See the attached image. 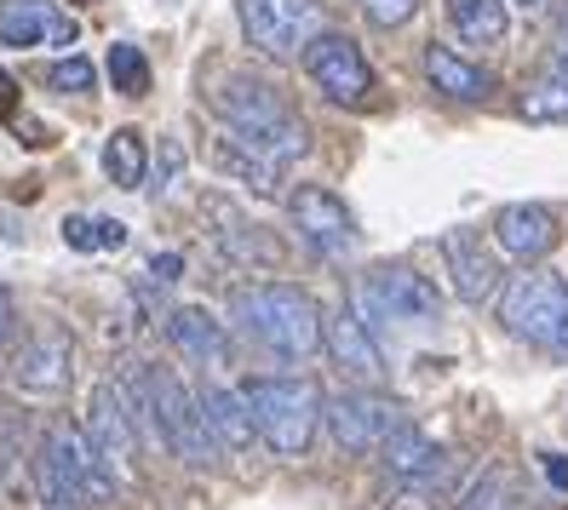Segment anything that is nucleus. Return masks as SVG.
Instances as JSON below:
<instances>
[{"label": "nucleus", "instance_id": "nucleus-25", "mask_svg": "<svg viewBox=\"0 0 568 510\" xmlns=\"http://www.w3.org/2000/svg\"><path fill=\"white\" fill-rule=\"evenodd\" d=\"M523 115L528 121H568V63L562 58L551 63V75L540 86L523 92Z\"/></svg>", "mask_w": 568, "mask_h": 510}, {"label": "nucleus", "instance_id": "nucleus-9", "mask_svg": "<svg viewBox=\"0 0 568 510\" xmlns=\"http://www.w3.org/2000/svg\"><path fill=\"white\" fill-rule=\"evenodd\" d=\"M403 425V401L379 390H339L327 401V430L345 453H374L379 441Z\"/></svg>", "mask_w": 568, "mask_h": 510}, {"label": "nucleus", "instance_id": "nucleus-22", "mask_svg": "<svg viewBox=\"0 0 568 510\" xmlns=\"http://www.w3.org/2000/svg\"><path fill=\"white\" fill-rule=\"evenodd\" d=\"M448 23L471 47H506L511 12H506V0H448Z\"/></svg>", "mask_w": 568, "mask_h": 510}, {"label": "nucleus", "instance_id": "nucleus-20", "mask_svg": "<svg viewBox=\"0 0 568 510\" xmlns=\"http://www.w3.org/2000/svg\"><path fill=\"white\" fill-rule=\"evenodd\" d=\"M202 414H207V430L224 453H247L258 430H253V414H247V396L230 390V385H207L202 390Z\"/></svg>", "mask_w": 568, "mask_h": 510}, {"label": "nucleus", "instance_id": "nucleus-16", "mask_svg": "<svg viewBox=\"0 0 568 510\" xmlns=\"http://www.w3.org/2000/svg\"><path fill=\"white\" fill-rule=\"evenodd\" d=\"M0 41L29 52V47H70L75 41V18L52 7V0H12L7 12H0Z\"/></svg>", "mask_w": 568, "mask_h": 510}, {"label": "nucleus", "instance_id": "nucleus-2", "mask_svg": "<svg viewBox=\"0 0 568 510\" xmlns=\"http://www.w3.org/2000/svg\"><path fill=\"white\" fill-rule=\"evenodd\" d=\"M213 110L224 115L230 126V139L247 144L253 155H264L271 166H287L298 155H311V132L305 121L293 115V104L276 92V86H264L253 75H230L213 86Z\"/></svg>", "mask_w": 568, "mask_h": 510}, {"label": "nucleus", "instance_id": "nucleus-30", "mask_svg": "<svg viewBox=\"0 0 568 510\" xmlns=\"http://www.w3.org/2000/svg\"><path fill=\"white\" fill-rule=\"evenodd\" d=\"M356 7H362V18L374 29H403L419 12V0H356Z\"/></svg>", "mask_w": 568, "mask_h": 510}, {"label": "nucleus", "instance_id": "nucleus-17", "mask_svg": "<svg viewBox=\"0 0 568 510\" xmlns=\"http://www.w3.org/2000/svg\"><path fill=\"white\" fill-rule=\"evenodd\" d=\"M443 253H448V269H454V293L465 304H488L494 287H499V258L483 247V235L459 224V230L443 235Z\"/></svg>", "mask_w": 568, "mask_h": 510}, {"label": "nucleus", "instance_id": "nucleus-15", "mask_svg": "<svg viewBox=\"0 0 568 510\" xmlns=\"http://www.w3.org/2000/svg\"><path fill=\"white\" fill-rule=\"evenodd\" d=\"M322 345H327L333 361L351 373V379H362V385H379L385 379V356H379L374 333H367V322L356 310H333L322 322Z\"/></svg>", "mask_w": 568, "mask_h": 510}, {"label": "nucleus", "instance_id": "nucleus-38", "mask_svg": "<svg viewBox=\"0 0 568 510\" xmlns=\"http://www.w3.org/2000/svg\"><path fill=\"white\" fill-rule=\"evenodd\" d=\"M517 7H523V12H540V7H546V0H517Z\"/></svg>", "mask_w": 568, "mask_h": 510}, {"label": "nucleus", "instance_id": "nucleus-12", "mask_svg": "<svg viewBox=\"0 0 568 510\" xmlns=\"http://www.w3.org/2000/svg\"><path fill=\"white\" fill-rule=\"evenodd\" d=\"M47 453L58 459V470L70 476V482H75V493H81L87 504H115V493H121L115 470L104 465V453L92 448V436H87L75 419H58V425H52Z\"/></svg>", "mask_w": 568, "mask_h": 510}, {"label": "nucleus", "instance_id": "nucleus-28", "mask_svg": "<svg viewBox=\"0 0 568 510\" xmlns=\"http://www.w3.org/2000/svg\"><path fill=\"white\" fill-rule=\"evenodd\" d=\"M110 81H115V92H144L150 86V58L132 41H115L110 47Z\"/></svg>", "mask_w": 568, "mask_h": 510}, {"label": "nucleus", "instance_id": "nucleus-37", "mask_svg": "<svg viewBox=\"0 0 568 510\" xmlns=\"http://www.w3.org/2000/svg\"><path fill=\"white\" fill-rule=\"evenodd\" d=\"M557 58L568 63V7H562V18H557Z\"/></svg>", "mask_w": 568, "mask_h": 510}, {"label": "nucleus", "instance_id": "nucleus-31", "mask_svg": "<svg viewBox=\"0 0 568 510\" xmlns=\"http://www.w3.org/2000/svg\"><path fill=\"white\" fill-rule=\"evenodd\" d=\"M98 75H92V58H63V63H52L47 70V86H58V92H87Z\"/></svg>", "mask_w": 568, "mask_h": 510}, {"label": "nucleus", "instance_id": "nucleus-32", "mask_svg": "<svg viewBox=\"0 0 568 510\" xmlns=\"http://www.w3.org/2000/svg\"><path fill=\"white\" fill-rule=\"evenodd\" d=\"M179 166H184V144H173V139H166V144H161V173L150 178V190L161 195L166 184H173V178H179Z\"/></svg>", "mask_w": 568, "mask_h": 510}, {"label": "nucleus", "instance_id": "nucleus-34", "mask_svg": "<svg viewBox=\"0 0 568 510\" xmlns=\"http://www.w3.org/2000/svg\"><path fill=\"white\" fill-rule=\"evenodd\" d=\"M0 115H18V81L0 70Z\"/></svg>", "mask_w": 568, "mask_h": 510}, {"label": "nucleus", "instance_id": "nucleus-5", "mask_svg": "<svg viewBox=\"0 0 568 510\" xmlns=\"http://www.w3.org/2000/svg\"><path fill=\"white\" fill-rule=\"evenodd\" d=\"M499 327L534 350L568 356V282L551 269H523L499 298Z\"/></svg>", "mask_w": 568, "mask_h": 510}, {"label": "nucleus", "instance_id": "nucleus-10", "mask_svg": "<svg viewBox=\"0 0 568 510\" xmlns=\"http://www.w3.org/2000/svg\"><path fill=\"white\" fill-rule=\"evenodd\" d=\"M81 430L92 436V448L104 453V465L115 470V482H126V476L139 470V419H132L121 385H98L92 390V407H87Z\"/></svg>", "mask_w": 568, "mask_h": 510}, {"label": "nucleus", "instance_id": "nucleus-29", "mask_svg": "<svg viewBox=\"0 0 568 510\" xmlns=\"http://www.w3.org/2000/svg\"><path fill=\"white\" fill-rule=\"evenodd\" d=\"M41 510H87V499L75 493V482L58 470L52 453H41Z\"/></svg>", "mask_w": 568, "mask_h": 510}, {"label": "nucleus", "instance_id": "nucleus-21", "mask_svg": "<svg viewBox=\"0 0 568 510\" xmlns=\"http://www.w3.org/2000/svg\"><path fill=\"white\" fill-rule=\"evenodd\" d=\"M425 75H430V86H437L443 98H459V104H483V98L494 92V75L477 70L471 58H459L454 47H430L425 52Z\"/></svg>", "mask_w": 568, "mask_h": 510}, {"label": "nucleus", "instance_id": "nucleus-19", "mask_svg": "<svg viewBox=\"0 0 568 510\" xmlns=\"http://www.w3.org/2000/svg\"><path fill=\"white\" fill-rule=\"evenodd\" d=\"M166 338L184 350V361H202V367H219L230 356V333L202 310V304H179V310L166 316Z\"/></svg>", "mask_w": 568, "mask_h": 510}, {"label": "nucleus", "instance_id": "nucleus-6", "mask_svg": "<svg viewBox=\"0 0 568 510\" xmlns=\"http://www.w3.org/2000/svg\"><path fill=\"white\" fill-rule=\"evenodd\" d=\"M351 293L362 304V316H374V322H437L443 316V293L408 264L367 269Z\"/></svg>", "mask_w": 568, "mask_h": 510}, {"label": "nucleus", "instance_id": "nucleus-24", "mask_svg": "<svg viewBox=\"0 0 568 510\" xmlns=\"http://www.w3.org/2000/svg\"><path fill=\"white\" fill-rule=\"evenodd\" d=\"M213 161L224 166V173H236L247 190H258V195H271V190H276V178H271L276 166L264 161V155H253L247 144H236V139H213Z\"/></svg>", "mask_w": 568, "mask_h": 510}, {"label": "nucleus", "instance_id": "nucleus-26", "mask_svg": "<svg viewBox=\"0 0 568 510\" xmlns=\"http://www.w3.org/2000/svg\"><path fill=\"white\" fill-rule=\"evenodd\" d=\"M523 499H517V476L506 470V465H494V470H483L477 482H471V493L459 499V510H517Z\"/></svg>", "mask_w": 568, "mask_h": 510}, {"label": "nucleus", "instance_id": "nucleus-36", "mask_svg": "<svg viewBox=\"0 0 568 510\" xmlns=\"http://www.w3.org/2000/svg\"><path fill=\"white\" fill-rule=\"evenodd\" d=\"M7 338H12V293L0 287V345H7Z\"/></svg>", "mask_w": 568, "mask_h": 510}, {"label": "nucleus", "instance_id": "nucleus-3", "mask_svg": "<svg viewBox=\"0 0 568 510\" xmlns=\"http://www.w3.org/2000/svg\"><path fill=\"white\" fill-rule=\"evenodd\" d=\"M139 390H144V407H150V430L166 441V453H179L184 465L207 470L219 459V441L207 430V414H202V396H195L173 367H144L139 373Z\"/></svg>", "mask_w": 568, "mask_h": 510}, {"label": "nucleus", "instance_id": "nucleus-13", "mask_svg": "<svg viewBox=\"0 0 568 510\" xmlns=\"http://www.w3.org/2000/svg\"><path fill=\"white\" fill-rule=\"evenodd\" d=\"M70 361H75L70 333H63V327H41V333H29V345L18 350L12 379L29 396H58L63 385H70Z\"/></svg>", "mask_w": 568, "mask_h": 510}, {"label": "nucleus", "instance_id": "nucleus-8", "mask_svg": "<svg viewBox=\"0 0 568 510\" xmlns=\"http://www.w3.org/2000/svg\"><path fill=\"white\" fill-rule=\"evenodd\" d=\"M298 63H305V75L322 98H333V104H367V92H374V70H367V58L351 35H316L305 41V52H298Z\"/></svg>", "mask_w": 568, "mask_h": 510}, {"label": "nucleus", "instance_id": "nucleus-7", "mask_svg": "<svg viewBox=\"0 0 568 510\" xmlns=\"http://www.w3.org/2000/svg\"><path fill=\"white\" fill-rule=\"evenodd\" d=\"M236 18H242V35L264 58L287 63L322 29V0H236Z\"/></svg>", "mask_w": 568, "mask_h": 510}, {"label": "nucleus", "instance_id": "nucleus-1", "mask_svg": "<svg viewBox=\"0 0 568 510\" xmlns=\"http://www.w3.org/2000/svg\"><path fill=\"white\" fill-rule=\"evenodd\" d=\"M230 316L253 338L258 350L282 361H311L322 356V310L305 287L293 282H253L230 293Z\"/></svg>", "mask_w": 568, "mask_h": 510}, {"label": "nucleus", "instance_id": "nucleus-23", "mask_svg": "<svg viewBox=\"0 0 568 510\" xmlns=\"http://www.w3.org/2000/svg\"><path fill=\"white\" fill-rule=\"evenodd\" d=\"M104 173H110L121 190L150 184V144H144V132H139V126L110 132V144H104Z\"/></svg>", "mask_w": 568, "mask_h": 510}, {"label": "nucleus", "instance_id": "nucleus-33", "mask_svg": "<svg viewBox=\"0 0 568 510\" xmlns=\"http://www.w3.org/2000/svg\"><path fill=\"white\" fill-rule=\"evenodd\" d=\"M540 470H546V482H551L557 493H568V459H562V453H540Z\"/></svg>", "mask_w": 568, "mask_h": 510}, {"label": "nucleus", "instance_id": "nucleus-18", "mask_svg": "<svg viewBox=\"0 0 568 510\" xmlns=\"http://www.w3.org/2000/svg\"><path fill=\"white\" fill-rule=\"evenodd\" d=\"M557 213L551 207H534V201H517V207H499L494 218V242L506 247L511 258H546L557 247Z\"/></svg>", "mask_w": 568, "mask_h": 510}, {"label": "nucleus", "instance_id": "nucleus-35", "mask_svg": "<svg viewBox=\"0 0 568 510\" xmlns=\"http://www.w3.org/2000/svg\"><path fill=\"white\" fill-rule=\"evenodd\" d=\"M155 276H161V282H179V276H184V258H179V253H161V258H155Z\"/></svg>", "mask_w": 568, "mask_h": 510}, {"label": "nucleus", "instance_id": "nucleus-14", "mask_svg": "<svg viewBox=\"0 0 568 510\" xmlns=\"http://www.w3.org/2000/svg\"><path fill=\"white\" fill-rule=\"evenodd\" d=\"M379 448H385V476L396 488H437L443 470H448V453L419 425H396Z\"/></svg>", "mask_w": 568, "mask_h": 510}, {"label": "nucleus", "instance_id": "nucleus-11", "mask_svg": "<svg viewBox=\"0 0 568 510\" xmlns=\"http://www.w3.org/2000/svg\"><path fill=\"white\" fill-rule=\"evenodd\" d=\"M287 218L298 224V235H305L322 258H339V253L356 247V218H351V207H345L333 190H322V184H298V190L287 195Z\"/></svg>", "mask_w": 568, "mask_h": 510}, {"label": "nucleus", "instance_id": "nucleus-27", "mask_svg": "<svg viewBox=\"0 0 568 510\" xmlns=\"http://www.w3.org/2000/svg\"><path fill=\"white\" fill-rule=\"evenodd\" d=\"M63 242H70L75 253H92V247H121L126 242V224L115 218H63Z\"/></svg>", "mask_w": 568, "mask_h": 510}, {"label": "nucleus", "instance_id": "nucleus-4", "mask_svg": "<svg viewBox=\"0 0 568 510\" xmlns=\"http://www.w3.org/2000/svg\"><path fill=\"white\" fill-rule=\"evenodd\" d=\"M242 396H247L253 430L271 441L282 459L311 453L316 425H322V390L311 379H247Z\"/></svg>", "mask_w": 568, "mask_h": 510}]
</instances>
